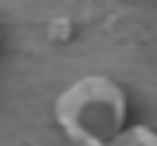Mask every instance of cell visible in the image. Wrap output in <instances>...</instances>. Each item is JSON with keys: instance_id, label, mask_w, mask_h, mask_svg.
Listing matches in <instances>:
<instances>
[{"instance_id": "2", "label": "cell", "mask_w": 157, "mask_h": 146, "mask_svg": "<svg viewBox=\"0 0 157 146\" xmlns=\"http://www.w3.org/2000/svg\"><path fill=\"white\" fill-rule=\"evenodd\" d=\"M115 143H119V146H126V143H150V146H157V132H154V129H143V125H136V129H122Z\"/></svg>"}, {"instance_id": "1", "label": "cell", "mask_w": 157, "mask_h": 146, "mask_svg": "<svg viewBox=\"0 0 157 146\" xmlns=\"http://www.w3.org/2000/svg\"><path fill=\"white\" fill-rule=\"evenodd\" d=\"M56 125L77 146H112L129 118V97L112 77H80L52 104Z\"/></svg>"}]
</instances>
